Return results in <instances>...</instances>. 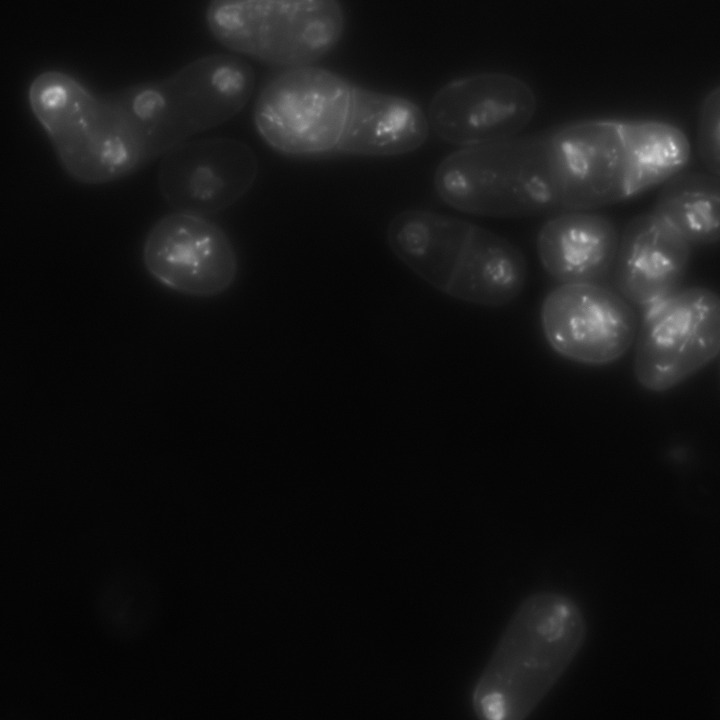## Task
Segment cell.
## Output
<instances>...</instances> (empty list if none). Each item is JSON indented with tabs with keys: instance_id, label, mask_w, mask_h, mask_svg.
I'll use <instances>...</instances> for the list:
<instances>
[{
	"instance_id": "6da1fadb",
	"label": "cell",
	"mask_w": 720,
	"mask_h": 720,
	"mask_svg": "<svg viewBox=\"0 0 720 720\" xmlns=\"http://www.w3.org/2000/svg\"><path fill=\"white\" fill-rule=\"evenodd\" d=\"M556 160L563 212L593 210L633 198L683 171L688 136L654 119H589L548 134Z\"/></svg>"
},
{
	"instance_id": "2e32d148",
	"label": "cell",
	"mask_w": 720,
	"mask_h": 720,
	"mask_svg": "<svg viewBox=\"0 0 720 720\" xmlns=\"http://www.w3.org/2000/svg\"><path fill=\"white\" fill-rule=\"evenodd\" d=\"M101 598V615L107 625L119 631H129L143 612L144 600L141 590L132 581H124L108 587Z\"/></svg>"
},
{
	"instance_id": "ba28073f",
	"label": "cell",
	"mask_w": 720,
	"mask_h": 720,
	"mask_svg": "<svg viewBox=\"0 0 720 720\" xmlns=\"http://www.w3.org/2000/svg\"><path fill=\"white\" fill-rule=\"evenodd\" d=\"M540 321L548 344L556 353L593 366L621 358L637 330L629 303L605 285H559L544 298Z\"/></svg>"
},
{
	"instance_id": "8fae6325",
	"label": "cell",
	"mask_w": 720,
	"mask_h": 720,
	"mask_svg": "<svg viewBox=\"0 0 720 720\" xmlns=\"http://www.w3.org/2000/svg\"><path fill=\"white\" fill-rule=\"evenodd\" d=\"M258 173L253 150L230 138L187 141L162 157L158 184L175 212L207 217L234 204Z\"/></svg>"
},
{
	"instance_id": "7a4b0ae2",
	"label": "cell",
	"mask_w": 720,
	"mask_h": 720,
	"mask_svg": "<svg viewBox=\"0 0 720 720\" xmlns=\"http://www.w3.org/2000/svg\"><path fill=\"white\" fill-rule=\"evenodd\" d=\"M587 634L584 614L570 596L541 591L525 598L503 629L474 686L477 718L521 720L565 673Z\"/></svg>"
},
{
	"instance_id": "8992f818",
	"label": "cell",
	"mask_w": 720,
	"mask_h": 720,
	"mask_svg": "<svg viewBox=\"0 0 720 720\" xmlns=\"http://www.w3.org/2000/svg\"><path fill=\"white\" fill-rule=\"evenodd\" d=\"M352 85L325 68H288L261 90L254 122L262 139L288 156L336 149L349 106Z\"/></svg>"
},
{
	"instance_id": "e0dca14e",
	"label": "cell",
	"mask_w": 720,
	"mask_h": 720,
	"mask_svg": "<svg viewBox=\"0 0 720 720\" xmlns=\"http://www.w3.org/2000/svg\"><path fill=\"white\" fill-rule=\"evenodd\" d=\"M720 90L713 89L702 101L698 122L697 152L705 171L720 176Z\"/></svg>"
},
{
	"instance_id": "4fadbf2b",
	"label": "cell",
	"mask_w": 720,
	"mask_h": 720,
	"mask_svg": "<svg viewBox=\"0 0 720 720\" xmlns=\"http://www.w3.org/2000/svg\"><path fill=\"white\" fill-rule=\"evenodd\" d=\"M620 231L593 210L553 215L540 229L536 249L546 272L559 284L604 285L610 278Z\"/></svg>"
},
{
	"instance_id": "9c48e42d",
	"label": "cell",
	"mask_w": 720,
	"mask_h": 720,
	"mask_svg": "<svg viewBox=\"0 0 720 720\" xmlns=\"http://www.w3.org/2000/svg\"><path fill=\"white\" fill-rule=\"evenodd\" d=\"M536 109L535 94L525 82L506 73L482 72L442 86L427 117L439 138L467 148L515 136Z\"/></svg>"
},
{
	"instance_id": "277c9868",
	"label": "cell",
	"mask_w": 720,
	"mask_h": 720,
	"mask_svg": "<svg viewBox=\"0 0 720 720\" xmlns=\"http://www.w3.org/2000/svg\"><path fill=\"white\" fill-rule=\"evenodd\" d=\"M433 182L444 202L468 214L525 217L562 212L548 135L463 148L439 164Z\"/></svg>"
},
{
	"instance_id": "9a60e30c",
	"label": "cell",
	"mask_w": 720,
	"mask_h": 720,
	"mask_svg": "<svg viewBox=\"0 0 720 720\" xmlns=\"http://www.w3.org/2000/svg\"><path fill=\"white\" fill-rule=\"evenodd\" d=\"M719 177L706 171L676 174L660 186L652 211L692 246L717 244Z\"/></svg>"
},
{
	"instance_id": "3957f363",
	"label": "cell",
	"mask_w": 720,
	"mask_h": 720,
	"mask_svg": "<svg viewBox=\"0 0 720 720\" xmlns=\"http://www.w3.org/2000/svg\"><path fill=\"white\" fill-rule=\"evenodd\" d=\"M29 100L62 168L79 183L115 181L160 158L129 87L98 96L68 74L47 71L32 81Z\"/></svg>"
},
{
	"instance_id": "52a82bcc",
	"label": "cell",
	"mask_w": 720,
	"mask_h": 720,
	"mask_svg": "<svg viewBox=\"0 0 720 720\" xmlns=\"http://www.w3.org/2000/svg\"><path fill=\"white\" fill-rule=\"evenodd\" d=\"M720 349V299L702 286L680 288L644 310L634 371L652 392L676 387L703 368Z\"/></svg>"
},
{
	"instance_id": "5b68a950",
	"label": "cell",
	"mask_w": 720,
	"mask_h": 720,
	"mask_svg": "<svg viewBox=\"0 0 720 720\" xmlns=\"http://www.w3.org/2000/svg\"><path fill=\"white\" fill-rule=\"evenodd\" d=\"M206 21L226 49L286 69L311 65L338 44L345 28L335 0L214 1Z\"/></svg>"
},
{
	"instance_id": "5bb4252c",
	"label": "cell",
	"mask_w": 720,
	"mask_h": 720,
	"mask_svg": "<svg viewBox=\"0 0 720 720\" xmlns=\"http://www.w3.org/2000/svg\"><path fill=\"white\" fill-rule=\"evenodd\" d=\"M430 129L427 115L413 101L352 85L336 150L362 156L404 155L422 146Z\"/></svg>"
},
{
	"instance_id": "7c38bea8",
	"label": "cell",
	"mask_w": 720,
	"mask_h": 720,
	"mask_svg": "<svg viewBox=\"0 0 720 720\" xmlns=\"http://www.w3.org/2000/svg\"><path fill=\"white\" fill-rule=\"evenodd\" d=\"M692 247L652 210L635 215L619 233L610 276L615 290L645 310L681 288Z\"/></svg>"
},
{
	"instance_id": "30bf717a",
	"label": "cell",
	"mask_w": 720,
	"mask_h": 720,
	"mask_svg": "<svg viewBox=\"0 0 720 720\" xmlns=\"http://www.w3.org/2000/svg\"><path fill=\"white\" fill-rule=\"evenodd\" d=\"M149 274L183 295L210 297L234 283L238 258L226 232L206 217L174 212L157 221L142 250Z\"/></svg>"
}]
</instances>
